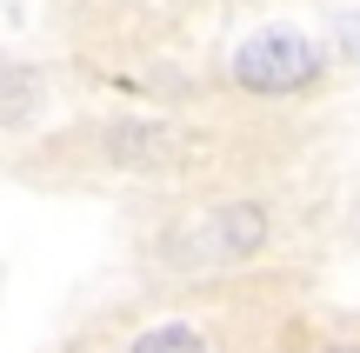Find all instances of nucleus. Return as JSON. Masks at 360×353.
Instances as JSON below:
<instances>
[{
    "instance_id": "nucleus-3",
    "label": "nucleus",
    "mask_w": 360,
    "mask_h": 353,
    "mask_svg": "<svg viewBox=\"0 0 360 353\" xmlns=\"http://www.w3.org/2000/svg\"><path fill=\"white\" fill-rule=\"evenodd\" d=\"M134 353H207V347H200V333H193V327H154V333L134 340Z\"/></svg>"
},
{
    "instance_id": "nucleus-1",
    "label": "nucleus",
    "mask_w": 360,
    "mask_h": 353,
    "mask_svg": "<svg viewBox=\"0 0 360 353\" xmlns=\"http://www.w3.org/2000/svg\"><path fill=\"white\" fill-rule=\"evenodd\" d=\"M314 74H321V47L287 34V27H267V34H254L233 53V80L254 87V93H294V87H307Z\"/></svg>"
},
{
    "instance_id": "nucleus-2",
    "label": "nucleus",
    "mask_w": 360,
    "mask_h": 353,
    "mask_svg": "<svg viewBox=\"0 0 360 353\" xmlns=\"http://www.w3.org/2000/svg\"><path fill=\"white\" fill-rule=\"evenodd\" d=\"M220 234H227V247H260V234H267V213L260 207H233V213H220Z\"/></svg>"
},
{
    "instance_id": "nucleus-5",
    "label": "nucleus",
    "mask_w": 360,
    "mask_h": 353,
    "mask_svg": "<svg viewBox=\"0 0 360 353\" xmlns=\"http://www.w3.org/2000/svg\"><path fill=\"white\" fill-rule=\"evenodd\" d=\"M321 353H360V347H321Z\"/></svg>"
},
{
    "instance_id": "nucleus-4",
    "label": "nucleus",
    "mask_w": 360,
    "mask_h": 353,
    "mask_svg": "<svg viewBox=\"0 0 360 353\" xmlns=\"http://www.w3.org/2000/svg\"><path fill=\"white\" fill-rule=\"evenodd\" d=\"M27 107H34V87H27V74H0V127L27 120Z\"/></svg>"
}]
</instances>
